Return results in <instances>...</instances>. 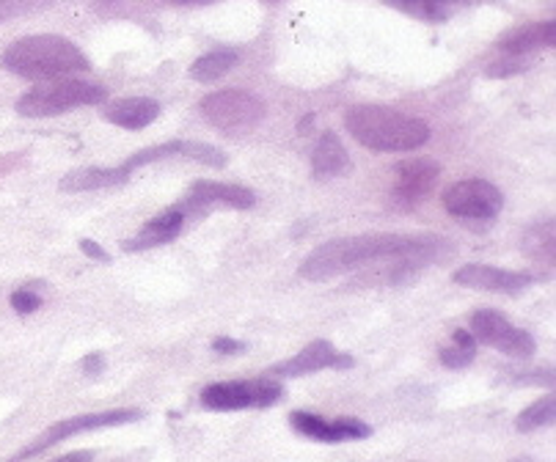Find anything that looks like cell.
<instances>
[{
  "instance_id": "obj_34",
  "label": "cell",
  "mask_w": 556,
  "mask_h": 462,
  "mask_svg": "<svg viewBox=\"0 0 556 462\" xmlns=\"http://www.w3.org/2000/svg\"><path fill=\"white\" fill-rule=\"evenodd\" d=\"M168 3H177V7H207V3H215V0H168Z\"/></svg>"
},
{
  "instance_id": "obj_4",
  "label": "cell",
  "mask_w": 556,
  "mask_h": 462,
  "mask_svg": "<svg viewBox=\"0 0 556 462\" xmlns=\"http://www.w3.org/2000/svg\"><path fill=\"white\" fill-rule=\"evenodd\" d=\"M199 107H202V116L207 125H213L220 132H229V136L256 130L267 113L265 102L243 89L215 91V94L204 97Z\"/></svg>"
},
{
  "instance_id": "obj_33",
  "label": "cell",
  "mask_w": 556,
  "mask_h": 462,
  "mask_svg": "<svg viewBox=\"0 0 556 462\" xmlns=\"http://www.w3.org/2000/svg\"><path fill=\"white\" fill-rule=\"evenodd\" d=\"M53 462H94V454H91V451H72V454L59 457V460Z\"/></svg>"
},
{
  "instance_id": "obj_36",
  "label": "cell",
  "mask_w": 556,
  "mask_h": 462,
  "mask_svg": "<svg viewBox=\"0 0 556 462\" xmlns=\"http://www.w3.org/2000/svg\"><path fill=\"white\" fill-rule=\"evenodd\" d=\"M513 462H534V460H513Z\"/></svg>"
},
{
  "instance_id": "obj_10",
  "label": "cell",
  "mask_w": 556,
  "mask_h": 462,
  "mask_svg": "<svg viewBox=\"0 0 556 462\" xmlns=\"http://www.w3.org/2000/svg\"><path fill=\"white\" fill-rule=\"evenodd\" d=\"M256 204L254 190L243 188V184H224L213 182V179H202L190 188L188 198L179 204L185 215L188 213H210L215 207L229 209H251Z\"/></svg>"
},
{
  "instance_id": "obj_15",
  "label": "cell",
  "mask_w": 556,
  "mask_h": 462,
  "mask_svg": "<svg viewBox=\"0 0 556 462\" xmlns=\"http://www.w3.org/2000/svg\"><path fill=\"white\" fill-rule=\"evenodd\" d=\"M439 163L427 161V157H416V161L396 166V182H394V202L400 207H416L421 198L435 188L439 182Z\"/></svg>"
},
{
  "instance_id": "obj_17",
  "label": "cell",
  "mask_w": 556,
  "mask_h": 462,
  "mask_svg": "<svg viewBox=\"0 0 556 462\" xmlns=\"http://www.w3.org/2000/svg\"><path fill=\"white\" fill-rule=\"evenodd\" d=\"M161 116V102L149 100V97H127V100L113 102L105 111V119L125 130H143Z\"/></svg>"
},
{
  "instance_id": "obj_37",
  "label": "cell",
  "mask_w": 556,
  "mask_h": 462,
  "mask_svg": "<svg viewBox=\"0 0 556 462\" xmlns=\"http://www.w3.org/2000/svg\"><path fill=\"white\" fill-rule=\"evenodd\" d=\"M267 3H278V0H267Z\"/></svg>"
},
{
  "instance_id": "obj_3",
  "label": "cell",
  "mask_w": 556,
  "mask_h": 462,
  "mask_svg": "<svg viewBox=\"0 0 556 462\" xmlns=\"http://www.w3.org/2000/svg\"><path fill=\"white\" fill-rule=\"evenodd\" d=\"M3 69L12 75L28 77V80H53V77L77 75V72H89L91 64L84 55V50L64 36H25L9 44L0 55Z\"/></svg>"
},
{
  "instance_id": "obj_14",
  "label": "cell",
  "mask_w": 556,
  "mask_h": 462,
  "mask_svg": "<svg viewBox=\"0 0 556 462\" xmlns=\"http://www.w3.org/2000/svg\"><path fill=\"white\" fill-rule=\"evenodd\" d=\"M460 286H471L480 292H498V295H518L534 284V275L521 270H502L493 265H463L455 273Z\"/></svg>"
},
{
  "instance_id": "obj_13",
  "label": "cell",
  "mask_w": 556,
  "mask_h": 462,
  "mask_svg": "<svg viewBox=\"0 0 556 462\" xmlns=\"http://www.w3.org/2000/svg\"><path fill=\"white\" fill-rule=\"evenodd\" d=\"M353 363V356H344L331 342L317 338V342L306 344L295 358L276 363L267 374H276V377H303V374L323 372V369H350Z\"/></svg>"
},
{
  "instance_id": "obj_9",
  "label": "cell",
  "mask_w": 556,
  "mask_h": 462,
  "mask_svg": "<svg viewBox=\"0 0 556 462\" xmlns=\"http://www.w3.org/2000/svg\"><path fill=\"white\" fill-rule=\"evenodd\" d=\"M471 336L513 358H529L538 350V342H534L532 333L523 331V328H515L507 317L491 311V308H482L471 317Z\"/></svg>"
},
{
  "instance_id": "obj_29",
  "label": "cell",
  "mask_w": 556,
  "mask_h": 462,
  "mask_svg": "<svg viewBox=\"0 0 556 462\" xmlns=\"http://www.w3.org/2000/svg\"><path fill=\"white\" fill-rule=\"evenodd\" d=\"M513 383L527 385H554V372L551 369H540V372H515Z\"/></svg>"
},
{
  "instance_id": "obj_7",
  "label": "cell",
  "mask_w": 556,
  "mask_h": 462,
  "mask_svg": "<svg viewBox=\"0 0 556 462\" xmlns=\"http://www.w3.org/2000/svg\"><path fill=\"white\" fill-rule=\"evenodd\" d=\"M143 419L141 410L136 408H122V410H105V413H86V415H72V419H61L55 421L53 427L45 429L39 438L34 440L30 446H25L23 451L12 457L7 462H23L28 457L42 454L45 449L50 446L61 444L66 438H75V435H84V433H94V429H108V427H122V424H132V421Z\"/></svg>"
},
{
  "instance_id": "obj_28",
  "label": "cell",
  "mask_w": 556,
  "mask_h": 462,
  "mask_svg": "<svg viewBox=\"0 0 556 462\" xmlns=\"http://www.w3.org/2000/svg\"><path fill=\"white\" fill-rule=\"evenodd\" d=\"M529 66L527 55H509V59L496 61V64L488 66V77H507L515 75V72H523Z\"/></svg>"
},
{
  "instance_id": "obj_8",
  "label": "cell",
  "mask_w": 556,
  "mask_h": 462,
  "mask_svg": "<svg viewBox=\"0 0 556 462\" xmlns=\"http://www.w3.org/2000/svg\"><path fill=\"white\" fill-rule=\"evenodd\" d=\"M502 207V190L488 179H463L444 193V209L460 220H493Z\"/></svg>"
},
{
  "instance_id": "obj_1",
  "label": "cell",
  "mask_w": 556,
  "mask_h": 462,
  "mask_svg": "<svg viewBox=\"0 0 556 462\" xmlns=\"http://www.w3.org/2000/svg\"><path fill=\"white\" fill-rule=\"evenodd\" d=\"M444 251L439 238H408V234H362V238L331 240L303 259L301 275L306 281H331L358 270L369 261H391V281L405 284L421 267L435 261Z\"/></svg>"
},
{
  "instance_id": "obj_30",
  "label": "cell",
  "mask_w": 556,
  "mask_h": 462,
  "mask_svg": "<svg viewBox=\"0 0 556 462\" xmlns=\"http://www.w3.org/2000/svg\"><path fill=\"white\" fill-rule=\"evenodd\" d=\"M213 350L220 352V356H237V352L245 350V344L235 342V338H229V336H218L213 342Z\"/></svg>"
},
{
  "instance_id": "obj_18",
  "label": "cell",
  "mask_w": 556,
  "mask_h": 462,
  "mask_svg": "<svg viewBox=\"0 0 556 462\" xmlns=\"http://www.w3.org/2000/svg\"><path fill=\"white\" fill-rule=\"evenodd\" d=\"M556 44V23L545 20V23H532L523 25V28H515L509 34H504L498 39V48L507 55H527L532 50L540 48H554Z\"/></svg>"
},
{
  "instance_id": "obj_21",
  "label": "cell",
  "mask_w": 556,
  "mask_h": 462,
  "mask_svg": "<svg viewBox=\"0 0 556 462\" xmlns=\"http://www.w3.org/2000/svg\"><path fill=\"white\" fill-rule=\"evenodd\" d=\"M523 254L543 265H554L556 261V223L554 220H543V223L529 226L523 234Z\"/></svg>"
},
{
  "instance_id": "obj_24",
  "label": "cell",
  "mask_w": 556,
  "mask_h": 462,
  "mask_svg": "<svg viewBox=\"0 0 556 462\" xmlns=\"http://www.w3.org/2000/svg\"><path fill=\"white\" fill-rule=\"evenodd\" d=\"M556 419V397H543L538 399L534 405H529L527 410H523L521 415H518V421H515V427H518V433H534V429H543V427H551Z\"/></svg>"
},
{
  "instance_id": "obj_27",
  "label": "cell",
  "mask_w": 556,
  "mask_h": 462,
  "mask_svg": "<svg viewBox=\"0 0 556 462\" xmlns=\"http://www.w3.org/2000/svg\"><path fill=\"white\" fill-rule=\"evenodd\" d=\"M12 308L17 315H34L42 308V295L34 286H23V290L12 292Z\"/></svg>"
},
{
  "instance_id": "obj_6",
  "label": "cell",
  "mask_w": 556,
  "mask_h": 462,
  "mask_svg": "<svg viewBox=\"0 0 556 462\" xmlns=\"http://www.w3.org/2000/svg\"><path fill=\"white\" fill-rule=\"evenodd\" d=\"M285 385L276 377L256 380H229V383H213L202 392V405L207 410H256L270 408L281 402Z\"/></svg>"
},
{
  "instance_id": "obj_11",
  "label": "cell",
  "mask_w": 556,
  "mask_h": 462,
  "mask_svg": "<svg viewBox=\"0 0 556 462\" xmlns=\"http://www.w3.org/2000/svg\"><path fill=\"white\" fill-rule=\"evenodd\" d=\"M290 424L298 435L320 440V444H348V440H364L372 435V427L364 424L362 419H353V415L328 421L314 413H292Z\"/></svg>"
},
{
  "instance_id": "obj_32",
  "label": "cell",
  "mask_w": 556,
  "mask_h": 462,
  "mask_svg": "<svg viewBox=\"0 0 556 462\" xmlns=\"http://www.w3.org/2000/svg\"><path fill=\"white\" fill-rule=\"evenodd\" d=\"M80 251H84L89 259H97V261H111V256H108V251H102V245H97L94 240H80Z\"/></svg>"
},
{
  "instance_id": "obj_22",
  "label": "cell",
  "mask_w": 556,
  "mask_h": 462,
  "mask_svg": "<svg viewBox=\"0 0 556 462\" xmlns=\"http://www.w3.org/2000/svg\"><path fill=\"white\" fill-rule=\"evenodd\" d=\"M237 59H240V53L231 48L213 50V53H207V55H202V59L193 61V66H190V77H193V80H199V84H215V80H220L226 72L235 69Z\"/></svg>"
},
{
  "instance_id": "obj_16",
  "label": "cell",
  "mask_w": 556,
  "mask_h": 462,
  "mask_svg": "<svg viewBox=\"0 0 556 462\" xmlns=\"http://www.w3.org/2000/svg\"><path fill=\"white\" fill-rule=\"evenodd\" d=\"M185 218H188V215H185L179 207L166 209V213H161L157 218L149 220V223L138 231L136 238L127 240L125 251H149V248H157V245L172 243V240H177L179 234H182Z\"/></svg>"
},
{
  "instance_id": "obj_2",
  "label": "cell",
  "mask_w": 556,
  "mask_h": 462,
  "mask_svg": "<svg viewBox=\"0 0 556 462\" xmlns=\"http://www.w3.org/2000/svg\"><path fill=\"white\" fill-rule=\"evenodd\" d=\"M344 127L372 152H416L430 141L425 121L386 105H353L344 113Z\"/></svg>"
},
{
  "instance_id": "obj_25",
  "label": "cell",
  "mask_w": 556,
  "mask_h": 462,
  "mask_svg": "<svg viewBox=\"0 0 556 462\" xmlns=\"http://www.w3.org/2000/svg\"><path fill=\"white\" fill-rule=\"evenodd\" d=\"M455 344L452 347H444L441 350V363L450 369H466L468 363L477 356V344H473V336L468 331H455Z\"/></svg>"
},
{
  "instance_id": "obj_5",
  "label": "cell",
  "mask_w": 556,
  "mask_h": 462,
  "mask_svg": "<svg viewBox=\"0 0 556 462\" xmlns=\"http://www.w3.org/2000/svg\"><path fill=\"white\" fill-rule=\"evenodd\" d=\"M108 97L102 86L84 84V80H64V84H50L30 89L17 100L20 116L28 119H45V116H59V113L72 111V107L100 105Z\"/></svg>"
},
{
  "instance_id": "obj_35",
  "label": "cell",
  "mask_w": 556,
  "mask_h": 462,
  "mask_svg": "<svg viewBox=\"0 0 556 462\" xmlns=\"http://www.w3.org/2000/svg\"><path fill=\"white\" fill-rule=\"evenodd\" d=\"M439 3H444V7H463V3H468V0H439Z\"/></svg>"
},
{
  "instance_id": "obj_23",
  "label": "cell",
  "mask_w": 556,
  "mask_h": 462,
  "mask_svg": "<svg viewBox=\"0 0 556 462\" xmlns=\"http://www.w3.org/2000/svg\"><path fill=\"white\" fill-rule=\"evenodd\" d=\"M389 7L400 9V12L410 14L416 20H425V23H446L452 17L455 9L444 7L439 0H386Z\"/></svg>"
},
{
  "instance_id": "obj_19",
  "label": "cell",
  "mask_w": 556,
  "mask_h": 462,
  "mask_svg": "<svg viewBox=\"0 0 556 462\" xmlns=\"http://www.w3.org/2000/svg\"><path fill=\"white\" fill-rule=\"evenodd\" d=\"M350 168V157L344 143L339 141L337 132H323L317 146L312 152V174L317 179H328V177H339Z\"/></svg>"
},
{
  "instance_id": "obj_31",
  "label": "cell",
  "mask_w": 556,
  "mask_h": 462,
  "mask_svg": "<svg viewBox=\"0 0 556 462\" xmlns=\"http://www.w3.org/2000/svg\"><path fill=\"white\" fill-rule=\"evenodd\" d=\"M80 367H84L86 374L97 377V374H102V369H105V358H102V352H91V356H86L84 361H80Z\"/></svg>"
},
{
  "instance_id": "obj_26",
  "label": "cell",
  "mask_w": 556,
  "mask_h": 462,
  "mask_svg": "<svg viewBox=\"0 0 556 462\" xmlns=\"http://www.w3.org/2000/svg\"><path fill=\"white\" fill-rule=\"evenodd\" d=\"M53 3L55 0H0V23L28 17V14H39L53 7Z\"/></svg>"
},
{
  "instance_id": "obj_20",
  "label": "cell",
  "mask_w": 556,
  "mask_h": 462,
  "mask_svg": "<svg viewBox=\"0 0 556 462\" xmlns=\"http://www.w3.org/2000/svg\"><path fill=\"white\" fill-rule=\"evenodd\" d=\"M125 168H80V171H72L61 179V190L66 193H89V190H102V188H116V184L127 182Z\"/></svg>"
},
{
  "instance_id": "obj_12",
  "label": "cell",
  "mask_w": 556,
  "mask_h": 462,
  "mask_svg": "<svg viewBox=\"0 0 556 462\" xmlns=\"http://www.w3.org/2000/svg\"><path fill=\"white\" fill-rule=\"evenodd\" d=\"M168 157H190L195 163H204V166H213V168H224L226 163V154H220V149L210 146V143H195V141H168L161 143V146H149L136 152L132 157H127L122 163L125 174L130 177L132 171L138 168L149 166V163H157V161H168Z\"/></svg>"
}]
</instances>
